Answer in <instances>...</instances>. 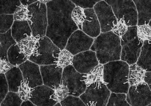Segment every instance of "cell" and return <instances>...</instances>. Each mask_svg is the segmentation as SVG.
<instances>
[{
    "label": "cell",
    "mask_w": 151,
    "mask_h": 106,
    "mask_svg": "<svg viewBox=\"0 0 151 106\" xmlns=\"http://www.w3.org/2000/svg\"><path fill=\"white\" fill-rule=\"evenodd\" d=\"M46 5L47 18L46 36L63 50L70 35L78 30L71 17L76 6L68 0L50 1Z\"/></svg>",
    "instance_id": "cell-1"
},
{
    "label": "cell",
    "mask_w": 151,
    "mask_h": 106,
    "mask_svg": "<svg viewBox=\"0 0 151 106\" xmlns=\"http://www.w3.org/2000/svg\"><path fill=\"white\" fill-rule=\"evenodd\" d=\"M103 83L111 92L127 94L129 88L128 82L129 65L117 61L103 65Z\"/></svg>",
    "instance_id": "cell-2"
},
{
    "label": "cell",
    "mask_w": 151,
    "mask_h": 106,
    "mask_svg": "<svg viewBox=\"0 0 151 106\" xmlns=\"http://www.w3.org/2000/svg\"><path fill=\"white\" fill-rule=\"evenodd\" d=\"M90 50L95 52L99 64L120 61L121 50L120 38L112 31L102 33L94 39Z\"/></svg>",
    "instance_id": "cell-3"
},
{
    "label": "cell",
    "mask_w": 151,
    "mask_h": 106,
    "mask_svg": "<svg viewBox=\"0 0 151 106\" xmlns=\"http://www.w3.org/2000/svg\"><path fill=\"white\" fill-rule=\"evenodd\" d=\"M120 42L122 47L120 60L129 65L136 63L144 43L137 36V26L128 27L126 33L120 37Z\"/></svg>",
    "instance_id": "cell-4"
},
{
    "label": "cell",
    "mask_w": 151,
    "mask_h": 106,
    "mask_svg": "<svg viewBox=\"0 0 151 106\" xmlns=\"http://www.w3.org/2000/svg\"><path fill=\"white\" fill-rule=\"evenodd\" d=\"M78 29L94 39L101 33L100 26L93 9H83L76 7L71 14Z\"/></svg>",
    "instance_id": "cell-5"
},
{
    "label": "cell",
    "mask_w": 151,
    "mask_h": 106,
    "mask_svg": "<svg viewBox=\"0 0 151 106\" xmlns=\"http://www.w3.org/2000/svg\"><path fill=\"white\" fill-rule=\"evenodd\" d=\"M105 1L112 8L117 21L124 23L128 27L137 26V13L132 1L106 0Z\"/></svg>",
    "instance_id": "cell-6"
},
{
    "label": "cell",
    "mask_w": 151,
    "mask_h": 106,
    "mask_svg": "<svg viewBox=\"0 0 151 106\" xmlns=\"http://www.w3.org/2000/svg\"><path fill=\"white\" fill-rule=\"evenodd\" d=\"M28 8L31 13V17L28 22L32 36L40 38L45 37L47 27L46 5L37 1Z\"/></svg>",
    "instance_id": "cell-7"
},
{
    "label": "cell",
    "mask_w": 151,
    "mask_h": 106,
    "mask_svg": "<svg viewBox=\"0 0 151 106\" xmlns=\"http://www.w3.org/2000/svg\"><path fill=\"white\" fill-rule=\"evenodd\" d=\"M60 50L50 39L45 36L40 38L37 55L31 56L28 60L39 66L55 64L56 56Z\"/></svg>",
    "instance_id": "cell-8"
},
{
    "label": "cell",
    "mask_w": 151,
    "mask_h": 106,
    "mask_svg": "<svg viewBox=\"0 0 151 106\" xmlns=\"http://www.w3.org/2000/svg\"><path fill=\"white\" fill-rule=\"evenodd\" d=\"M84 74L77 71L72 65L63 69L61 84L68 90L69 95L79 97L86 88V85L83 81Z\"/></svg>",
    "instance_id": "cell-9"
},
{
    "label": "cell",
    "mask_w": 151,
    "mask_h": 106,
    "mask_svg": "<svg viewBox=\"0 0 151 106\" xmlns=\"http://www.w3.org/2000/svg\"><path fill=\"white\" fill-rule=\"evenodd\" d=\"M110 94L111 92L103 83L87 87L84 92L79 97L86 106H106Z\"/></svg>",
    "instance_id": "cell-10"
},
{
    "label": "cell",
    "mask_w": 151,
    "mask_h": 106,
    "mask_svg": "<svg viewBox=\"0 0 151 106\" xmlns=\"http://www.w3.org/2000/svg\"><path fill=\"white\" fill-rule=\"evenodd\" d=\"M100 26L102 33L111 31L117 20L114 14L112 8L105 1H100L93 6Z\"/></svg>",
    "instance_id": "cell-11"
},
{
    "label": "cell",
    "mask_w": 151,
    "mask_h": 106,
    "mask_svg": "<svg viewBox=\"0 0 151 106\" xmlns=\"http://www.w3.org/2000/svg\"><path fill=\"white\" fill-rule=\"evenodd\" d=\"M93 41L94 39L78 30L70 35L64 49L75 56L90 50Z\"/></svg>",
    "instance_id": "cell-12"
},
{
    "label": "cell",
    "mask_w": 151,
    "mask_h": 106,
    "mask_svg": "<svg viewBox=\"0 0 151 106\" xmlns=\"http://www.w3.org/2000/svg\"><path fill=\"white\" fill-rule=\"evenodd\" d=\"M126 96L131 106H147L151 103V89L146 84L130 86Z\"/></svg>",
    "instance_id": "cell-13"
},
{
    "label": "cell",
    "mask_w": 151,
    "mask_h": 106,
    "mask_svg": "<svg viewBox=\"0 0 151 106\" xmlns=\"http://www.w3.org/2000/svg\"><path fill=\"white\" fill-rule=\"evenodd\" d=\"M99 64L95 52L89 50L74 56L72 65L78 72L86 74Z\"/></svg>",
    "instance_id": "cell-14"
},
{
    "label": "cell",
    "mask_w": 151,
    "mask_h": 106,
    "mask_svg": "<svg viewBox=\"0 0 151 106\" xmlns=\"http://www.w3.org/2000/svg\"><path fill=\"white\" fill-rule=\"evenodd\" d=\"M18 67L22 71L24 81L32 88L43 85L39 65L28 60Z\"/></svg>",
    "instance_id": "cell-15"
},
{
    "label": "cell",
    "mask_w": 151,
    "mask_h": 106,
    "mask_svg": "<svg viewBox=\"0 0 151 106\" xmlns=\"http://www.w3.org/2000/svg\"><path fill=\"white\" fill-rule=\"evenodd\" d=\"M43 84L54 89L61 84L63 69L56 64L40 66Z\"/></svg>",
    "instance_id": "cell-16"
},
{
    "label": "cell",
    "mask_w": 151,
    "mask_h": 106,
    "mask_svg": "<svg viewBox=\"0 0 151 106\" xmlns=\"http://www.w3.org/2000/svg\"><path fill=\"white\" fill-rule=\"evenodd\" d=\"M54 90L45 85L33 88L29 100L36 106H54L57 103L52 99Z\"/></svg>",
    "instance_id": "cell-17"
},
{
    "label": "cell",
    "mask_w": 151,
    "mask_h": 106,
    "mask_svg": "<svg viewBox=\"0 0 151 106\" xmlns=\"http://www.w3.org/2000/svg\"><path fill=\"white\" fill-rule=\"evenodd\" d=\"M137 13V26L149 24L151 20V0H133Z\"/></svg>",
    "instance_id": "cell-18"
},
{
    "label": "cell",
    "mask_w": 151,
    "mask_h": 106,
    "mask_svg": "<svg viewBox=\"0 0 151 106\" xmlns=\"http://www.w3.org/2000/svg\"><path fill=\"white\" fill-rule=\"evenodd\" d=\"M40 38L31 35L17 43L20 48V52L29 59L31 56H36L37 54L39 47Z\"/></svg>",
    "instance_id": "cell-19"
},
{
    "label": "cell",
    "mask_w": 151,
    "mask_h": 106,
    "mask_svg": "<svg viewBox=\"0 0 151 106\" xmlns=\"http://www.w3.org/2000/svg\"><path fill=\"white\" fill-rule=\"evenodd\" d=\"M11 32L12 37L17 43L32 35L31 29L26 21H14Z\"/></svg>",
    "instance_id": "cell-20"
},
{
    "label": "cell",
    "mask_w": 151,
    "mask_h": 106,
    "mask_svg": "<svg viewBox=\"0 0 151 106\" xmlns=\"http://www.w3.org/2000/svg\"><path fill=\"white\" fill-rule=\"evenodd\" d=\"M5 75L8 85L9 92L17 93L19 87L24 81L22 74L19 67H13Z\"/></svg>",
    "instance_id": "cell-21"
},
{
    "label": "cell",
    "mask_w": 151,
    "mask_h": 106,
    "mask_svg": "<svg viewBox=\"0 0 151 106\" xmlns=\"http://www.w3.org/2000/svg\"><path fill=\"white\" fill-rule=\"evenodd\" d=\"M136 63L146 71H151V41H144Z\"/></svg>",
    "instance_id": "cell-22"
},
{
    "label": "cell",
    "mask_w": 151,
    "mask_h": 106,
    "mask_svg": "<svg viewBox=\"0 0 151 106\" xmlns=\"http://www.w3.org/2000/svg\"><path fill=\"white\" fill-rule=\"evenodd\" d=\"M146 71L136 63L131 64L129 67L128 82L130 86H137L145 84L144 81Z\"/></svg>",
    "instance_id": "cell-23"
},
{
    "label": "cell",
    "mask_w": 151,
    "mask_h": 106,
    "mask_svg": "<svg viewBox=\"0 0 151 106\" xmlns=\"http://www.w3.org/2000/svg\"><path fill=\"white\" fill-rule=\"evenodd\" d=\"M103 65L99 63L87 74H84L83 81L86 87L91 84H100L103 83Z\"/></svg>",
    "instance_id": "cell-24"
},
{
    "label": "cell",
    "mask_w": 151,
    "mask_h": 106,
    "mask_svg": "<svg viewBox=\"0 0 151 106\" xmlns=\"http://www.w3.org/2000/svg\"><path fill=\"white\" fill-rule=\"evenodd\" d=\"M16 44L11 35V29L4 34L0 33V60H8V51L10 47Z\"/></svg>",
    "instance_id": "cell-25"
},
{
    "label": "cell",
    "mask_w": 151,
    "mask_h": 106,
    "mask_svg": "<svg viewBox=\"0 0 151 106\" xmlns=\"http://www.w3.org/2000/svg\"><path fill=\"white\" fill-rule=\"evenodd\" d=\"M7 55L9 62L14 67H18L28 60L24 55L20 52V48L17 44L10 47Z\"/></svg>",
    "instance_id": "cell-26"
},
{
    "label": "cell",
    "mask_w": 151,
    "mask_h": 106,
    "mask_svg": "<svg viewBox=\"0 0 151 106\" xmlns=\"http://www.w3.org/2000/svg\"><path fill=\"white\" fill-rule=\"evenodd\" d=\"M74 56L65 49L60 50L56 56L55 64L59 68L63 69L72 65Z\"/></svg>",
    "instance_id": "cell-27"
},
{
    "label": "cell",
    "mask_w": 151,
    "mask_h": 106,
    "mask_svg": "<svg viewBox=\"0 0 151 106\" xmlns=\"http://www.w3.org/2000/svg\"><path fill=\"white\" fill-rule=\"evenodd\" d=\"M21 5L20 1H0V15H13Z\"/></svg>",
    "instance_id": "cell-28"
},
{
    "label": "cell",
    "mask_w": 151,
    "mask_h": 106,
    "mask_svg": "<svg viewBox=\"0 0 151 106\" xmlns=\"http://www.w3.org/2000/svg\"><path fill=\"white\" fill-rule=\"evenodd\" d=\"M126 99L125 94L111 92L106 106H131Z\"/></svg>",
    "instance_id": "cell-29"
},
{
    "label": "cell",
    "mask_w": 151,
    "mask_h": 106,
    "mask_svg": "<svg viewBox=\"0 0 151 106\" xmlns=\"http://www.w3.org/2000/svg\"><path fill=\"white\" fill-rule=\"evenodd\" d=\"M14 21L29 22L31 17V13L28 7L21 5L16 10L13 14Z\"/></svg>",
    "instance_id": "cell-30"
},
{
    "label": "cell",
    "mask_w": 151,
    "mask_h": 106,
    "mask_svg": "<svg viewBox=\"0 0 151 106\" xmlns=\"http://www.w3.org/2000/svg\"><path fill=\"white\" fill-rule=\"evenodd\" d=\"M23 101L17 93L9 92L2 102L1 106H21Z\"/></svg>",
    "instance_id": "cell-31"
},
{
    "label": "cell",
    "mask_w": 151,
    "mask_h": 106,
    "mask_svg": "<svg viewBox=\"0 0 151 106\" xmlns=\"http://www.w3.org/2000/svg\"><path fill=\"white\" fill-rule=\"evenodd\" d=\"M14 18L13 15H0V33L4 34L11 29Z\"/></svg>",
    "instance_id": "cell-32"
},
{
    "label": "cell",
    "mask_w": 151,
    "mask_h": 106,
    "mask_svg": "<svg viewBox=\"0 0 151 106\" xmlns=\"http://www.w3.org/2000/svg\"><path fill=\"white\" fill-rule=\"evenodd\" d=\"M137 36L139 39L142 42L146 40L151 41V22L148 24L137 26Z\"/></svg>",
    "instance_id": "cell-33"
},
{
    "label": "cell",
    "mask_w": 151,
    "mask_h": 106,
    "mask_svg": "<svg viewBox=\"0 0 151 106\" xmlns=\"http://www.w3.org/2000/svg\"><path fill=\"white\" fill-rule=\"evenodd\" d=\"M69 95L68 90L65 86L62 84L54 89L52 99L57 103L65 100Z\"/></svg>",
    "instance_id": "cell-34"
},
{
    "label": "cell",
    "mask_w": 151,
    "mask_h": 106,
    "mask_svg": "<svg viewBox=\"0 0 151 106\" xmlns=\"http://www.w3.org/2000/svg\"><path fill=\"white\" fill-rule=\"evenodd\" d=\"M32 90L33 88H32L23 81L19 87L17 91V94L23 102L26 101L30 99Z\"/></svg>",
    "instance_id": "cell-35"
},
{
    "label": "cell",
    "mask_w": 151,
    "mask_h": 106,
    "mask_svg": "<svg viewBox=\"0 0 151 106\" xmlns=\"http://www.w3.org/2000/svg\"><path fill=\"white\" fill-rule=\"evenodd\" d=\"M61 106H86L79 97L68 95L60 102Z\"/></svg>",
    "instance_id": "cell-36"
},
{
    "label": "cell",
    "mask_w": 151,
    "mask_h": 106,
    "mask_svg": "<svg viewBox=\"0 0 151 106\" xmlns=\"http://www.w3.org/2000/svg\"><path fill=\"white\" fill-rule=\"evenodd\" d=\"M8 92V85L5 74L0 73V103L5 99Z\"/></svg>",
    "instance_id": "cell-37"
},
{
    "label": "cell",
    "mask_w": 151,
    "mask_h": 106,
    "mask_svg": "<svg viewBox=\"0 0 151 106\" xmlns=\"http://www.w3.org/2000/svg\"><path fill=\"white\" fill-rule=\"evenodd\" d=\"M100 1V0H91V1H71V2L76 6L83 9H93V6L96 3Z\"/></svg>",
    "instance_id": "cell-38"
},
{
    "label": "cell",
    "mask_w": 151,
    "mask_h": 106,
    "mask_svg": "<svg viewBox=\"0 0 151 106\" xmlns=\"http://www.w3.org/2000/svg\"><path fill=\"white\" fill-rule=\"evenodd\" d=\"M128 27L124 23L117 21V23L114 25L111 31L120 38L126 33Z\"/></svg>",
    "instance_id": "cell-39"
},
{
    "label": "cell",
    "mask_w": 151,
    "mask_h": 106,
    "mask_svg": "<svg viewBox=\"0 0 151 106\" xmlns=\"http://www.w3.org/2000/svg\"><path fill=\"white\" fill-rule=\"evenodd\" d=\"M13 67L8 60H0V73L5 74Z\"/></svg>",
    "instance_id": "cell-40"
},
{
    "label": "cell",
    "mask_w": 151,
    "mask_h": 106,
    "mask_svg": "<svg viewBox=\"0 0 151 106\" xmlns=\"http://www.w3.org/2000/svg\"><path fill=\"white\" fill-rule=\"evenodd\" d=\"M144 81L148 87L151 89V71H146L145 73Z\"/></svg>",
    "instance_id": "cell-41"
},
{
    "label": "cell",
    "mask_w": 151,
    "mask_h": 106,
    "mask_svg": "<svg viewBox=\"0 0 151 106\" xmlns=\"http://www.w3.org/2000/svg\"><path fill=\"white\" fill-rule=\"evenodd\" d=\"M37 1V0H22V1H20L21 5L27 7L30 6L32 4L35 3Z\"/></svg>",
    "instance_id": "cell-42"
},
{
    "label": "cell",
    "mask_w": 151,
    "mask_h": 106,
    "mask_svg": "<svg viewBox=\"0 0 151 106\" xmlns=\"http://www.w3.org/2000/svg\"><path fill=\"white\" fill-rule=\"evenodd\" d=\"M21 106H36V105L33 104L29 100L23 102Z\"/></svg>",
    "instance_id": "cell-43"
},
{
    "label": "cell",
    "mask_w": 151,
    "mask_h": 106,
    "mask_svg": "<svg viewBox=\"0 0 151 106\" xmlns=\"http://www.w3.org/2000/svg\"><path fill=\"white\" fill-rule=\"evenodd\" d=\"M40 2L43 3V4H46L47 2H49L50 1H47V0H39Z\"/></svg>",
    "instance_id": "cell-44"
},
{
    "label": "cell",
    "mask_w": 151,
    "mask_h": 106,
    "mask_svg": "<svg viewBox=\"0 0 151 106\" xmlns=\"http://www.w3.org/2000/svg\"><path fill=\"white\" fill-rule=\"evenodd\" d=\"M54 106H61V105L60 102H58V103H56V104H55Z\"/></svg>",
    "instance_id": "cell-45"
},
{
    "label": "cell",
    "mask_w": 151,
    "mask_h": 106,
    "mask_svg": "<svg viewBox=\"0 0 151 106\" xmlns=\"http://www.w3.org/2000/svg\"><path fill=\"white\" fill-rule=\"evenodd\" d=\"M94 106V105H89V106Z\"/></svg>",
    "instance_id": "cell-46"
},
{
    "label": "cell",
    "mask_w": 151,
    "mask_h": 106,
    "mask_svg": "<svg viewBox=\"0 0 151 106\" xmlns=\"http://www.w3.org/2000/svg\"><path fill=\"white\" fill-rule=\"evenodd\" d=\"M147 106H151V104H149V105H147Z\"/></svg>",
    "instance_id": "cell-47"
},
{
    "label": "cell",
    "mask_w": 151,
    "mask_h": 106,
    "mask_svg": "<svg viewBox=\"0 0 151 106\" xmlns=\"http://www.w3.org/2000/svg\"><path fill=\"white\" fill-rule=\"evenodd\" d=\"M0 106H1V105H0Z\"/></svg>",
    "instance_id": "cell-48"
}]
</instances>
